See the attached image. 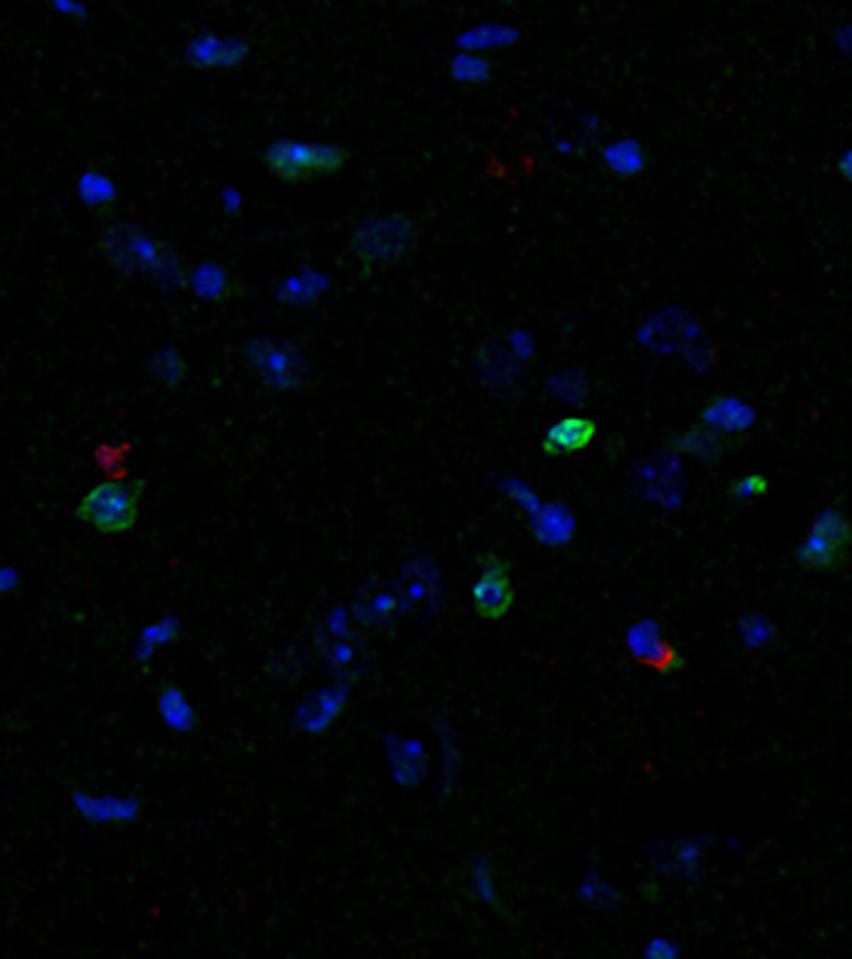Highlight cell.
Listing matches in <instances>:
<instances>
[{
    "label": "cell",
    "instance_id": "obj_11",
    "mask_svg": "<svg viewBox=\"0 0 852 959\" xmlns=\"http://www.w3.org/2000/svg\"><path fill=\"white\" fill-rule=\"evenodd\" d=\"M595 438V423L585 418H563L558 425L548 430L545 435V453H578V450L588 448L590 440Z\"/></svg>",
    "mask_w": 852,
    "mask_h": 959
},
{
    "label": "cell",
    "instance_id": "obj_16",
    "mask_svg": "<svg viewBox=\"0 0 852 959\" xmlns=\"http://www.w3.org/2000/svg\"><path fill=\"white\" fill-rule=\"evenodd\" d=\"M178 620L175 617H160V620L150 622L148 627H143V632L135 640V660L138 662H148L160 647L170 645V642L178 637Z\"/></svg>",
    "mask_w": 852,
    "mask_h": 959
},
{
    "label": "cell",
    "instance_id": "obj_10",
    "mask_svg": "<svg viewBox=\"0 0 852 959\" xmlns=\"http://www.w3.org/2000/svg\"><path fill=\"white\" fill-rule=\"evenodd\" d=\"M345 702V692L340 687H325V690L315 692L298 712V725L305 732H323L328 730L340 715Z\"/></svg>",
    "mask_w": 852,
    "mask_h": 959
},
{
    "label": "cell",
    "instance_id": "obj_24",
    "mask_svg": "<svg viewBox=\"0 0 852 959\" xmlns=\"http://www.w3.org/2000/svg\"><path fill=\"white\" fill-rule=\"evenodd\" d=\"M765 490H768V480L763 475H748V478H740L735 482V487H730V495L748 500V497L765 495Z\"/></svg>",
    "mask_w": 852,
    "mask_h": 959
},
{
    "label": "cell",
    "instance_id": "obj_18",
    "mask_svg": "<svg viewBox=\"0 0 852 959\" xmlns=\"http://www.w3.org/2000/svg\"><path fill=\"white\" fill-rule=\"evenodd\" d=\"M450 70H453V75L460 83H483L490 75V63L485 58H480V55L465 50V53H460L458 58L453 60V68Z\"/></svg>",
    "mask_w": 852,
    "mask_h": 959
},
{
    "label": "cell",
    "instance_id": "obj_7",
    "mask_svg": "<svg viewBox=\"0 0 852 959\" xmlns=\"http://www.w3.org/2000/svg\"><path fill=\"white\" fill-rule=\"evenodd\" d=\"M73 805L83 820L90 825H125L140 815L138 797L120 795H90V792H75Z\"/></svg>",
    "mask_w": 852,
    "mask_h": 959
},
{
    "label": "cell",
    "instance_id": "obj_9",
    "mask_svg": "<svg viewBox=\"0 0 852 959\" xmlns=\"http://www.w3.org/2000/svg\"><path fill=\"white\" fill-rule=\"evenodd\" d=\"M253 365L260 370L265 383L275 385V388H293L300 383L298 360L273 345H258V350L253 353Z\"/></svg>",
    "mask_w": 852,
    "mask_h": 959
},
{
    "label": "cell",
    "instance_id": "obj_22",
    "mask_svg": "<svg viewBox=\"0 0 852 959\" xmlns=\"http://www.w3.org/2000/svg\"><path fill=\"white\" fill-rule=\"evenodd\" d=\"M328 662L335 670H353V665H358V650L353 642H348V635L330 637Z\"/></svg>",
    "mask_w": 852,
    "mask_h": 959
},
{
    "label": "cell",
    "instance_id": "obj_4",
    "mask_svg": "<svg viewBox=\"0 0 852 959\" xmlns=\"http://www.w3.org/2000/svg\"><path fill=\"white\" fill-rule=\"evenodd\" d=\"M415 228L405 215H383L360 225L353 235V250L365 263H390L413 245Z\"/></svg>",
    "mask_w": 852,
    "mask_h": 959
},
{
    "label": "cell",
    "instance_id": "obj_28",
    "mask_svg": "<svg viewBox=\"0 0 852 959\" xmlns=\"http://www.w3.org/2000/svg\"><path fill=\"white\" fill-rule=\"evenodd\" d=\"M838 43L843 45V48H848V45H850V28H840Z\"/></svg>",
    "mask_w": 852,
    "mask_h": 959
},
{
    "label": "cell",
    "instance_id": "obj_20",
    "mask_svg": "<svg viewBox=\"0 0 852 959\" xmlns=\"http://www.w3.org/2000/svg\"><path fill=\"white\" fill-rule=\"evenodd\" d=\"M393 607L395 600H390L383 592H373V595L363 597V600L358 602V610L355 612H358L360 622H365V625H380V622L388 620Z\"/></svg>",
    "mask_w": 852,
    "mask_h": 959
},
{
    "label": "cell",
    "instance_id": "obj_15",
    "mask_svg": "<svg viewBox=\"0 0 852 959\" xmlns=\"http://www.w3.org/2000/svg\"><path fill=\"white\" fill-rule=\"evenodd\" d=\"M518 38V30L508 28V25L500 23H480L475 28L465 30L463 35L458 38V45L468 53H475V50H488V48H503V45L515 43Z\"/></svg>",
    "mask_w": 852,
    "mask_h": 959
},
{
    "label": "cell",
    "instance_id": "obj_26",
    "mask_svg": "<svg viewBox=\"0 0 852 959\" xmlns=\"http://www.w3.org/2000/svg\"><path fill=\"white\" fill-rule=\"evenodd\" d=\"M20 585V575L8 565H0V595H8Z\"/></svg>",
    "mask_w": 852,
    "mask_h": 959
},
{
    "label": "cell",
    "instance_id": "obj_14",
    "mask_svg": "<svg viewBox=\"0 0 852 959\" xmlns=\"http://www.w3.org/2000/svg\"><path fill=\"white\" fill-rule=\"evenodd\" d=\"M248 48L240 40H218V38H198L190 45V58L203 65H228L240 63Z\"/></svg>",
    "mask_w": 852,
    "mask_h": 959
},
{
    "label": "cell",
    "instance_id": "obj_1",
    "mask_svg": "<svg viewBox=\"0 0 852 959\" xmlns=\"http://www.w3.org/2000/svg\"><path fill=\"white\" fill-rule=\"evenodd\" d=\"M140 490H143L140 482H100L93 490L85 492L75 515L83 522H88V525H93L98 532H105V535L128 532L138 520Z\"/></svg>",
    "mask_w": 852,
    "mask_h": 959
},
{
    "label": "cell",
    "instance_id": "obj_2",
    "mask_svg": "<svg viewBox=\"0 0 852 959\" xmlns=\"http://www.w3.org/2000/svg\"><path fill=\"white\" fill-rule=\"evenodd\" d=\"M345 153L328 143H293L280 140L265 150V165L285 183H308L313 178L333 175L343 168Z\"/></svg>",
    "mask_w": 852,
    "mask_h": 959
},
{
    "label": "cell",
    "instance_id": "obj_23",
    "mask_svg": "<svg viewBox=\"0 0 852 959\" xmlns=\"http://www.w3.org/2000/svg\"><path fill=\"white\" fill-rule=\"evenodd\" d=\"M155 373L168 385H175L185 378V363L175 353H163L155 360Z\"/></svg>",
    "mask_w": 852,
    "mask_h": 959
},
{
    "label": "cell",
    "instance_id": "obj_27",
    "mask_svg": "<svg viewBox=\"0 0 852 959\" xmlns=\"http://www.w3.org/2000/svg\"><path fill=\"white\" fill-rule=\"evenodd\" d=\"M48 3H53L55 8H58L60 13H65V15H80V13H83V8H80L75 0H48Z\"/></svg>",
    "mask_w": 852,
    "mask_h": 959
},
{
    "label": "cell",
    "instance_id": "obj_3",
    "mask_svg": "<svg viewBox=\"0 0 852 959\" xmlns=\"http://www.w3.org/2000/svg\"><path fill=\"white\" fill-rule=\"evenodd\" d=\"M103 248L108 253L110 263L120 265L128 273L158 275L163 280L180 278L178 263H175L173 255L163 245L155 243L153 238L138 233V230H110L103 240Z\"/></svg>",
    "mask_w": 852,
    "mask_h": 959
},
{
    "label": "cell",
    "instance_id": "obj_5",
    "mask_svg": "<svg viewBox=\"0 0 852 959\" xmlns=\"http://www.w3.org/2000/svg\"><path fill=\"white\" fill-rule=\"evenodd\" d=\"M848 520L843 512L828 510L815 520L808 540L803 542L798 552L800 565L808 570H835L843 565L848 555Z\"/></svg>",
    "mask_w": 852,
    "mask_h": 959
},
{
    "label": "cell",
    "instance_id": "obj_13",
    "mask_svg": "<svg viewBox=\"0 0 852 959\" xmlns=\"http://www.w3.org/2000/svg\"><path fill=\"white\" fill-rule=\"evenodd\" d=\"M158 712L165 725L175 732H193L198 727V712L180 687L168 685L158 695Z\"/></svg>",
    "mask_w": 852,
    "mask_h": 959
},
{
    "label": "cell",
    "instance_id": "obj_17",
    "mask_svg": "<svg viewBox=\"0 0 852 959\" xmlns=\"http://www.w3.org/2000/svg\"><path fill=\"white\" fill-rule=\"evenodd\" d=\"M403 595L405 602L418 605V602H428L430 595H435V577L425 562H415L408 570L403 580Z\"/></svg>",
    "mask_w": 852,
    "mask_h": 959
},
{
    "label": "cell",
    "instance_id": "obj_12",
    "mask_svg": "<svg viewBox=\"0 0 852 959\" xmlns=\"http://www.w3.org/2000/svg\"><path fill=\"white\" fill-rule=\"evenodd\" d=\"M703 423L720 433H738L753 423V410L735 398H713L703 410Z\"/></svg>",
    "mask_w": 852,
    "mask_h": 959
},
{
    "label": "cell",
    "instance_id": "obj_19",
    "mask_svg": "<svg viewBox=\"0 0 852 959\" xmlns=\"http://www.w3.org/2000/svg\"><path fill=\"white\" fill-rule=\"evenodd\" d=\"M605 158H608L610 168L618 170V173L630 175L643 168V153H640L638 145L630 143V140H623V143H615L613 148H608Z\"/></svg>",
    "mask_w": 852,
    "mask_h": 959
},
{
    "label": "cell",
    "instance_id": "obj_25",
    "mask_svg": "<svg viewBox=\"0 0 852 959\" xmlns=\"http://www.w3.org/2000/svg\"><path fill=\"white\" fill-rule=\"evenodd\" d=\"M543 527H545L543 537H548L550 542H553V540L560 542L565 535H568L570 520H568V517H558V515H555V510H548L543 517Z\"/></svg>",
    "mask_w": 852,
    "mask_h": 959
},
{
    "label": "cell",
    "instance_id": "obj_8",
    "mask_svg": "<svg viewBox=\"0 0 852 959\" xmlns=\"http://www.w3.org/2000/svg\"><path fill=\"white\" fill-rule=\"evenodd\" d=\"M738 445L740 440H735L733 435L720 433V430L708 428V425H705V428L685 430V433L675 435V438L670 440V448H673L675 453L695 455V458L703 460V463H720V460H723L730 450L738 448Z\"/></svg>",
    "mask_w": 852,
    "mask_h": 959
},
{
    "label": "cell",
    "instance_id": "obj_21",
    "mask_svg": "<svg viewBox=\"0 0 852 959\" xmlns=\"http://www.w3.org/2000/svg\"><path fill=\"white\" fill-rule=\"evenodd\" d=\"M645 485L650 487V495L658 497L660 502H673L678 497L675 495V478L668 465H650L648 473H645Z\"/></svg>",
    "mask_w": 852,
    "mask_h": 959
},
{
    "label": "cell",
    "instance_id": "obj_6",
    "mask_svg": "<svg viewBox=\"0 0 852 959\" xmlns=\"http://www.w3.org/2000/svg\"><path fill=\"white\" fill-rule=\"evenodd\" d=\"M480 565H483V575L473 587V605L480 617L500 620L513 607V587H510L508 565L495 555H485Z\"/></svg>",
    "mask_w": 852,
    "mask_h": 959
}]
</instances>
